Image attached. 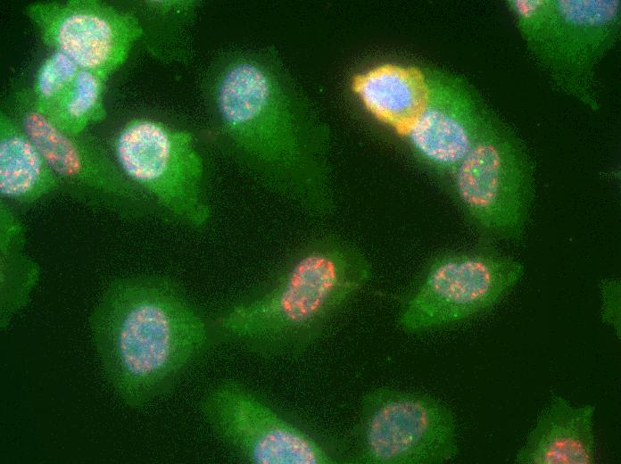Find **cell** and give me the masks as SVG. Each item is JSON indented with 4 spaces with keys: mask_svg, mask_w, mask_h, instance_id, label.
Segmentation results:
<instances>
[{
    "mask_svg": "<svg viewBox=\"0 0 621 464\" xmlns=\"http://www.w3.org/2000/svg\"><path fill=\"white\" fill-rule=\"evenodd\" d=\"M209 139L241 174L313 218L335 210L330 132L274 48H235L203 81Z\"/></svg>",
    "mask_w": 621,
    "mask_h": 464,
    "instance_id": "6da1fadb",
    "label": "cell"
},
{
    "mask_svg": "<svg viewBox=\"0 0 621 464\" xmlns=\"http://www.w3.org/2000/svg\"><path fill=\"white\" fill-rule=\"evenodd\" d=\"M104 376L128 407L169 394L215 344L211 318L172 278H118L89 317Z\"/></svg>",
    "mask_w": 621,
    "mask_h": 464,
    "instance_id": "7a4b0ae2",
    "label": "cell"
},
{
    "mask_svg": "<svg viewBox=\"0 0 621 464\" xmlns=\"http://www.w3.org/2000/svg\"><path fill=\"white\" fill-rule=\"evenodd\" d=\"M371 275L368 259L352 244L335 235L315 236L211 318L215 344L265 360L296 358L325 335Z\"/></svg>",
    "mask_w": 621,
    "mask_h": 464,
    "instance_id": "3957f363",
    "label": "cell"
},
{
    "mask_svg": "<svg viewBox=\"0 0 621 464\" xmlns=\"http://www.w3.org/2000/svg\"><path fill=\"white\" fill-rule=\"evenodd\" d=\"M198 408L214 437L241 463H347L344 445L236 378L214 384Z\"/></svg>",
    "mask_w": 621,
    "mask_h": 464,
    "instance_id": "277c9868",
    "label": "cell"
},
{
    "mask_svg": "<svg viewBox=\"0 0 621 464\" xmlns=\"http://www.w3.org/2000/svg\"><path fill=\"white\" fill-rule=\"evenodd\" d=\"M509 5L539 66L561 89L594 105V71L617 40L620 1L515 0Z\"/></svg>",
    "mask_w": 621,
    "mask_h": 464,
    "instance_id": "5b68a950",
    "label": "cell"
},
{
    "mask_svg": "<svg viewBox=\"0 0 621 464\" xmlns=\"http://www.w3.org/2000/svg\"><path fill=\"white\" fill-rule=\"evenodd\" d=\"M347 463L439 464L458 453L451 409L425 394L378 387L362 397Z\"/></svg>",
    "mask_w": 621,
    "mask_h": 464,
    "instance_id": "8992f818",
    "label": "cell"
},
{
    "mask_svg": "<svg viewBox=\"0 0 621 464\" xmlns=\"http://www.w3.org/2000/svg\"><path fill=\"white\" fill-rule=\"evenodd\" d=\"M113 155L127 178L168 217L195 229L209 224L205 164L190 132L134 119L115 137Z\"/></svg>",
    "mask_w": 621,
    "mask_h": 464,
    "instance_id": "52a82bcc",
    "label": "cell"
},
{
    "mask_svg": "<svg viewBox=\"0 0 621 464\" xmlns=\"http://www.w3.org/2000/svg\"><path fill=\"white\" fill-rule=\"evenodd\" d=\"M450 176L458 203L482 235L521 237L534 195L533 167L509 130L494 121Z\"/></svg>",
    "mask_w": 621,
    "mask_h": 464,
    "instance_id": "ba28073f",
    "label": "cell"
},
{
    "mask_svg": "<svg viewBox=\"0 0 621 464\" xmlns=\"http://www.w3.org/2000/svg\"><path fill=\"white\" fill-rule=\"evenodd\" d=\"M523 264L490 250L435 257L406 300L398 325L418 334L476 317L495 306L521 279Z\"/></svg>",
    "mask_w": 621,
    "mask_h": 464,
    "instance_id": "9c48e42d",
    "label": "cell"
},
{
    "mask_svg": "<svg viewBox=\"0 0 621 464\" xmlns=\"http://www.w3.org/2000/svg\"><path fill=\"white\" fill-rule=\"evenodd\" d=\"M12 114L38 148L60 180L82 196L95 199L117 213L140 218L158 210L132 183L99 141L86 131L69 134L35 107L29 89L18 90Z\"/></svg>",
    "mask_w": 621,
    "mask_h": 464,
    "instance_id": "30bf717a",
    "label": "cell"
},
{
    "mask_svg": "<svg viewBox=\"0 0 621 464\" xmlns=\"http://www.w3.org/2000/svg\"><path fill=\"white\" fill-rule=\"evenodd\" d=\"M25 12L46 46L105 80L144 37L137 16L98 0L37 2Z\"/></svg>",
    "mask_w": 621,
    "mask_h": 464,
    "instance_id": "8fae6325",
    "label": "cell"
},
{
    "mask_svg": "<svg viewBox=\"0 0 621 464\" xmlns=\"http://www.w3.org/2000/svg\"><path fill=\"white\" fill-rule=\"evenodd\" d=\"M426 75L424 105L403 137L420 161L451 175L495 120L459 78L438 71Z\"/></svg>",
    "mask_w": 621,
    "mask_h": 464,
    "instance_id": "7c38bea8",
    "label": "cell"
},
{
    "mask_svg": "<svg viewBox=\"0 0 621 464\" xmlns=\"http://www.w3.org/2000/svg\"><path fill=\"white\" fill-rule=\"evenodd\" d=\"M594 405L575 407L552 396L523 446L518 464H592L595 462Z\"/></svg>",
    "mask_w": 621,
    "mask_h": 464,
    "instance_id": "4fadbf2b",
    "label": "cell"
},
{
    "mask_svg": "<svg viewBox=\"0 0 621 464\" xmlns=\"http://www.w3.org/2000/svg\"><path fill=\"white\" fill-rule=\"evenodd\" d=\"M352 89L371 115L404 137L424 105L427 75L418 68L384 63L358 75Z\"/></svg>",
    "mask_w": 621,
    "mask_h": 464,
    "instance_id": "5bb4252c",
    "label": "cell"
},
{
    "mask_svg": "<svg viewBox=\"0 0 621 464\" xmlns=\"http://www.w3.org/2000/svg\"><path fill=\"white\" fill-rule=\"evenodd\" d=\"M62 187L46 159L11 113H0V192L19 203H32Z\"/></svg>",
    "mask_w": 621,
    "mask_h": 464,
    "instance_id": "9a60e30c",
    "label": "cell"
},
{
    "mask_svg": "<svg viewBox=\"0 0 621 464\" xmlns=\"http://www.w3.org/2000/svg\"><path fill=\"white\" fill-rule=\"evenodd\" d=\"M23 227L6 203L0 207L1 327L29 302L39 268L24 252Z\"/></svg>",
    "mask_w": 621,
    "mask_h": 464,
    "instance_id": "2e32d148",
    "label": "cell"
},
{
    "mask_svg": "<svg viewBox=\"0 0 621 464\" xmlns=\"http://www.w3.org/2000/svg\"><path fill=\"white\" fill-rule=\"evenodd\" d=\"M105 81L99 75L80 69L60 100L43 115L63 132H85L89 125L99 122L105 117Z\"/></svg>",
    "mask_w": 621,
    "mask_h": 464,
    "instance_id": "e0dca14e",
    "label": "cell"
},
{
    "mask_svg": "<svg viewBox=\"0 0 621 464\" xmlns=\"http://www.w3.org/2000/svg\"><path fill=\"white\" fill-rule=\"evenodd\" d=\"M79 70L67 55L54 51L40 66L30 90L37 111L46 114L67 91Z\"/></svg>",
    "mask_w": 621,
    "mask_h": 464,
    "instance_id": "ac0fdd59",
    "label": "cell"
},
{
    "mask_svg": "<svg viewBox=\"0 0 621 464\" xmlns=\"http://www.w3.org/2000/svg\"><path fill=\"white\" fill-rule=\"evenodd\" d=\"M601 317L620 337V284L615 280L602 282Z\"/></svg>",
    "mask_w": 621,
    "mask_h": 464,
    "instance_id": "d6986e66",
    "label": "cell"
}]
</instances>
